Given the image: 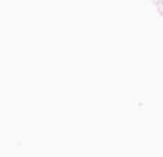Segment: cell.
<instances>
[]
</instances>
